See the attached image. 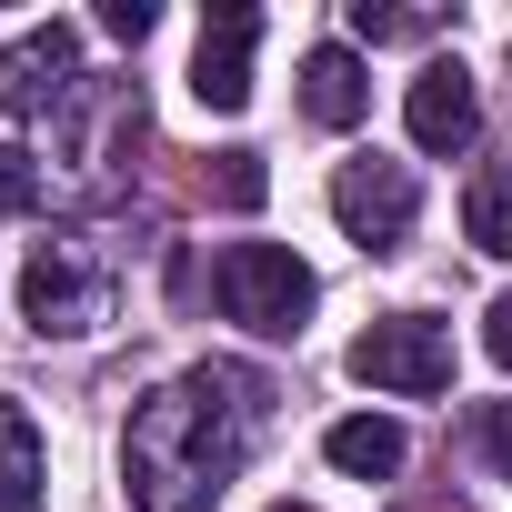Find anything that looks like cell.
Returning a JSON list of instances; mask_svg holds the SVG:
<instances>
[{
    "label": "cell",
    "mask_w": 512,
    "mask_h": 512,
    "mask_svg": "<svg viewBox=\"0 0 512 512\" xmlns=\"http://www.w3.org/2000/svg\"><path fill=\"white\" fill-rule=\"evenodd\" d=\"M251 432H262V382L201 362L181 382H161L131 432H121V492L131 512H211L231 492V472L251 462Z\"/></svg>",
    "instance_id": "obj_1"
},
{
    "label": "cell",
    "mask_w": 512,
    "mask_h": 512,
    "mask_svg": "<svg viewBox=\"0 0 512 512\" xmlns=\"http://www.w3.org/2000/svg\"><path fill=\"white\" fill-rule=\"evenodd\" d=\"M111 302H121V272H111V251L91 231H61L21 262V322L41 342H91L111 322Z\"/></svg>",
    "instance_id": "obj_2"
},
{
    "label": "cell",
    "mask_w": 512,
    "mask_h": 512,
    "mask_svg": "<svg viewBox=\"0 0 512 512\" xmlns=\"http://www.w3.org/2000/svg\"><path fill=\"white\" fill-rule=\"evenodd\" d=\"M211 302H221V322H241V332L292 342V332L312 322L322 282H312L302 251H282V241H231L221 262H211Z\"/></svg>",
    "instance_id": "obj_3"
},
{
    "label": "cell",
    "mask_w": 512,
    "mask_h": 512,
    "mask_svg": "<svg viewBox=\"0 0 512 512\" xmlns=\"http://www.w3.org/2000/svg\"><path fill=\"white\" fill-rule=\"evenodd\" d=\"M352 382L402 392V402H432V392H452V332L432 312H392V322H372L352 342Z\"/></svg>",
    "instance_id": "obj_4"
},
{
    "label": "cell",
    "mask_w": 512,
    "mask_h": 512,
    "mask_svg": "<svg viewBox=\"0 0 512 512\" xmlns=\"http://www.w3.org/2000/svg\"><path fill=\"white\" fill-rule=\"evenodd\" d=\"M332 221L362 241V251H402L412 241V221H422V181H412V161H342L332 171Z\"/></svg>",
    "instance_id": "obj_5"
},
{
    "label": "cell",
    "mask_w": 512,
    "mask_h": 512,
    "mask_svg": "<svg viewBox=\"0 0 512 512\" xmlns=\"http://www.w3.org/2000/svg\"><path fill=\"white\" fill-rule=\"evenodd\" d=\"M81 101V31L71 21H41L21 41H0V111L11 121H51Z\"/></svg>",
    "instance_id": "obj_6"
},
{
    "label": "cell",
    "mask_w": 512,
    "mask_h": 512,
    "mask_svg": "<svg viewBox=\"0 0 512 512\" xmlns=\"http://www.w3.org/2000/svg\"><path fill=\"white\" fill-rule=\"evenodd\" d=\"M251 51H262V11H251V0H221V11L201 21V51H191L201 111H241L251 101Z\"/></svg>",
    "instance_id": "obj_7"
},
{
    "label": "cell",
    "mask_w": 512,
    "mask_h": 512,
    "mask_svg": "<svg viewBox=\"0 0 512 512\" xmlns=\"http://www.w3.org/2000/svg\"><path fill=\"white\" fill-rule=\"evenodd\" d=\"M402 121H412L422 151H472V131H482V91H472V71H462V61H422Z\"/></svg>",
    "instance_id": "obj_8"
},
{
    "label": "cell",
    "mask_w": 512,
    "mask_h": 512,
    "mask_svg": "<svg viewBox=\"0 0 512 512\" xmlns=\"http://www.w3.org/2000/svg\"><path fill=\"white\" fill-rule=\"evenodd\" d=\"M302 111H312L322 131H352V121L372 111V71H362L352 41H322V51L302 61Z\"/></svg>",
    "instance_id": "obj_9"
},
{
    "label": "cell",
    "mask_w": 512,
    "mask_h": 512,
    "mask_svg": "<svg viewBox=\"0 0 512 512\" xmlns=\"http://www.w3.org/2000/svg\"><path fill=\"white\" fill-rule=\"evenodd\" d=\"M322 452H332L352 482H392L412 442H402V422H392V412H352V422H332V442H322Z\"/></svg>",
    "instance_id": "obj_10"
},
{
    "label": "cell",
    "mask_w": 512,
    "mask_h": 512,
    "mask_svg": "<svg viewBox=\"0 0 512 512\" xmlns=\"http://www.w3.org/2000/svg\"><path fill=\"white\" fill-rule=\"evenodd\" d=\"M41 482H51V462H41V432H31V412L0 392V512H21V502H41Z\"/></svg>",
    "instance_id": "obj_11"
},
{
    "label": "cell",
    "mask_w": 512,
    "mask_h": 512,
    "mask_svg": "<svg viewBox=\"0 0 512 512\" xmlns=\"http://www.w3.org/2000/svg\"><path fill=\"white\" fill-rule=\"evenodd\" d=\"M462 231H472V251L512 262V171H482V181L462 191Z\"/></svg>",
    "instance_id": "obj_12"
},
{
    "label": "cell",
    "mask_w": 512,
    "mask_h": 512,
    "mask_svg": "<svg viewBox=\"0 0 512 512\" xmlns=\"http://www.w3.org/2000/svg\"><path fill=\"white\" fill-rule=\"evenodd\" d=\"M41 191H51V171L21 151V141H0V221H21V211H41Z\"/></svg>",
    "instance_id": "obj_13"
},
{
    "label": "cell",
    "mask_w": 512,
    "mask_h": 512,
    "mask_svg": "<svg viewBox=\"0 0 512 512\" xmlns=\"http://www.w3.org/2000/svg\"><path fill=\"white\" fill-rule=\"evenodd\" d=\"M211 181H221V201H231V211H251V201L272 191V171H262V151H221V171H211Z\"/></svg>",
    "instance_id": "obj_14"
},
{
    "label": "cell",
    "mask_w": 512,
    "mask_h": 512,
    "mask_svg": "<svg viewBox=\"0 0 512 512\" xmlns=\"http://www.w3.org/2000/svg\"><path fill=\"white\" fill-rule=\"evenodd\" d=\"M352 31H362V41H422L432 11H372V0H352Z\"/></svg>",
    "instance_id": "obj_15"
},
{
    "label": "cell",
    "mask_w": 512,
    "mask_h": 512,
    "mask_svg": "<svg viewBox=\"0 0 512 512\" xmlns=\"http://www.w3.org/2000/svg\"><path fill=\"white\" fill-rule=\"evenodd\" d=\"M151 21H161L151 0H101V31H111V41H151Z\"/></svg>",
    "instance_id": "obj_16"
},
{
    "label": "cell",
    "mask_w": 512,
    "mask_h": 512,
    "mask_svg": "<svg viewBox=\"0 0 512 512\" xmlns=\"http://www.w3.org/2000/svg\"><path fill=\"white\" fill-rule=\"evenodd\" d=\"M482 452H492L502 482H512V402H482Z\"/></svg>",
    "instance_id": "obj_17"
},
{
    "label": "cell",
    "mask_w": 512,
    "mask_h": 512,
    "mask_svg": "<svg viewBox=\"0 0 512 512\" xmlns=\"http://www.w3.org/2000/svg\"><path fill=\"white\" fill-rule=\"evenodd\" d=\"M482 342H492V362H502V372H512V292H502V302H492V312H482Z\"/></svg>",
    "instance_id": "obj_18"
},
{
    "label": "cell",
    "mask_w": 512,
    "mask_h": 512,
    "mask_svg": "<svg viewBox=\"0 0 512 512\" xmlns=\"http://www.w3.org/2000/svg\"><path fill=\"white\" fill-rule=\"evenodd\" d=\"M272 512H312V502H272Z\"/></svg>",
    "instance_id": "obj_19"
}]
</instances>
